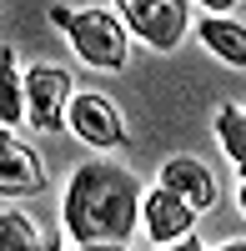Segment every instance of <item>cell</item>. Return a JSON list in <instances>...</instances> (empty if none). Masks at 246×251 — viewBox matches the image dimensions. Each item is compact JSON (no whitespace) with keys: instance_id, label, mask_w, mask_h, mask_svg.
Instances as JSON below:
<instances>
[{"instance_id":"cell-1","label":"cell","mask_w":246,"mask_h":251,"mask_svg":"<svg viewBox=\"0 0 246 251\" xmlns=\"http://www.w3.org/2000/svg\"><path fill=\"white\" fill-rule=\"evenodd\" d=\"M60 216L80 246H126L141 221V181L111 161H91L71 176Z\"/></svg>"},{"instance_id":"cell-2","label":"cell","mask_w":246,"mask_h":251,"mask_svg":"<svg viewBox=\"0 0 246 251\" xmlns=\"http://www.w3.org/2000/svg\"><path fill=\"white\" fill-rule=\"evenodd\" d=\"M50 20L71 35V46L80 60H91L100 71H121L131 55V40H126V25L121 15L106 10V5H86V10H71V5H50Z\"/></svg>"},{"instance_id":"cell-3","label":"cell","mask_w":246,"mask_h":251,"mask_svg":"<svg viewBox=\"0 0 246 251\" xmlns=\"http://www.w3.org/2000/svg\"><path fill=\"white\" fill-rule=\"evenodd\" d=\"M121 25L126 30H136L146 46H156V50H171V46H181V35H186V5L181 0H121Z\"/></svg>"},{"instance_id":"cell-4","label":"cell","mask_w":246,"mask_h":251,"mask_svg":"<svg viewBox=\"0 0 246 251\" xmlns=\"http://www.w3.org/2000/svg\"><path fill=\"white\" fill-rule=\"evenodd\" d=\"M20 91H25V116L40 126V131H60L66 126V106H71V75L55 71V66H35L25 80H20Z\"/></svg>"},{"instance_id":"cell-5","label":"cell","mask_w":246,"mask_h":251,"mask_svg":"<svg viewBox=\"0 0 246 251\" xmlns=\"http://www.w3.org/2000/svg\"><path fill=\"white\" fill-rule=\"evenodd\" d=\"M66 126H71L80 141L100 146V151H111V146H121V141H126L121 111H116L100 91H80V96H71V106H66Z\"/></svg>"},{"instance_id":"cell-6","label":"cell","mask_w":246,"mask_h":251,"mask_svg":"<svg viewBox=\"0 0 246 251\" xmlns=\"http://www.w3.org/2000/svg\"><path fill=\"white\" fill-rule=\"evenodd\" d=\"M141 221H146V231L156 246H176V241H186L191 236V226H196V211L181 196H171L166 186H156V191L141 201Z\"/></svg>"},{"instance_id":"cell-7","label":"cell","mask_w":246,"mask_h":251,"mask_svg":"<svg viewBox=\"0 0 246 251\" xmlns=\"http://www.w3.org/2000/svg\"><path fill=\"white\" fill-rule=\"evenodd\" d=\"M40 186H46L40 156L20 146L10 131H0V196H35Z\"/></svg>"},{"instance_id":"cell-8","label":"cell","mask_w":246,"mask_h":251,"mask_svg":"<svg viewBox=\"0 0 246 251\" xmlns=\"http://www.w3.org/2000/svg\"><path fill=\"white\" fill-rule=\"evenodd\" d=\"M161 186H166L171 196H181L191 211H206V206H216V176H211L201 161H191V156H176V161L161 166Z\"/></svg>"},{"instance_id":"cell-9","label":"cell","mask_w":246,"mask_h":251,"mask_svg":"<svg viewBox=\"0 0 246 251\" xmlns=\"http://www.w3.org/2000/svg\"><path fill=\"white\" fill-rule=\"evenodd\" d=\"M201 40H206V50L221 55L226 66H241L246 71V25H241V20L206 15V20H201Z\"/></svg>"},{"instance_id":"cell-10","label":"cell","mask_w":246,"mask_h":251,"mask_svg":"<svg viewBox=\"0 0 246 251\" xmlns=\"http://www.w3.org/2000/svg\"><path fill=\"white\" fill-rule=\"evenodd\" d=\"M15 121H25V91L15 75V55L0 46V126H15Z\"/></svg>"},{"instance_id":"cell-11","label":"cell","mask_w":246,"mask_h":251,"mask_svg":"<svg viewBox=\"0 0 246 251\" xmlns=\"http://www.w3.org/2000/svg\"><path fill=\"white\" fill-rule=\"evenodd\" d=\"M0 251H46V236L40 226L20 211H5L0 216Z\"/></svg>"},{"instance_id":"cell-12","label":"cell","mask_w":246,"mask_h":251,"mask_svg":"<svg viewBox=\"0 0 246 251\" xmlns=\"http://www.w3.org/2000/svg\"><path fill=\"white\" fill-rule=\"evenodd\" d=\"M216 136H221V151L246 171V111L241 106H226L216 116Z\"/></svg>"},{"instance_id":"cell-13","label":"cell","mask_w":246,"mask_h":251,"mask_svg":"<svg viewBox=\"0 0 246 251\" xmlns=\"http://www.w3.org/2000/svg\"><path fill=\"white\" fill-rule=\"evenodd\" d=\"M161 251H201V241H196V236H186V241H176V246H161Z\"/></svg>"},{"instance_id":"cell-14","label":"cell","mask_w":246,"mask_h":251,"mask_svg":"<svg viewBox=\"0 0 246 251\" xmlns=\"http://www.w3.org/2000/svg\"><path fill=\"white\" fill-rule=\"evenodd\" d=\"M80 251H126V246H80Z\"/></svg>"},{"instance_id":"cell-15","label":"cell","mask_w":246,"mask_h":251,"mask_svg":"<svg viewBox=\"0 0 246 251\" xmlns=\"http://www.w3.org/2000/svg\"><path fill=\"white\" fill-rule=\"evenodd\" d=\"M221 251H246V241H226V246H221Z\"/></svg>"},{"instance_id":"cell-16","label":"cell","mask_w":246,"mask_h":251,"mask_svg":"<svg viewBox=\"0 0 246 251\" xmlns=\"http://www.w3.org/2000/svg\"><path fill=\"white\" fill-rule=\"evenodd\" d=\"M241 211H246V181H241Z\"/></svg>"}]
</instances>
